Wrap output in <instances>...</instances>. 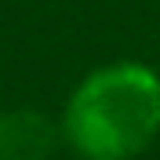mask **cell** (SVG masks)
Masks as SVG:
<instances>
[{
	"label": "cell",
	"instance_id": "7a4b0ae2",
	"mask_svg": "<svg viewBox=\"0 0 160 160\" xmlns=\"http://www.w3.org/2000/svg\"><path fill=\"white\" fill-rule=\"evenodd\" d=\"M55 131L40 113L18 109L0 117V160H44Z\"/></svg>",
	"mask_w": 160,
	"mask_h": 160
},
{
	"label": "cell",
	"instance_id": "6da1fadb",
	"mask_svg": "<svg viewBox=\"0 0 160 160\" xmlns=\"http://www.w3.org/2000/svg\"><path fill=\"white\" fill-rule=\"evenodd\" d=\"M69 142L88 160H128L160 131V80L138 62L91 73L66 109Z\"/></svg>",
	"mask_w": 160,
	"mask_h": 160
}]
</instances>
